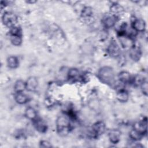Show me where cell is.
Segmentation results:
<instances>
[{
    "label": "cell",
    "instance_id": "15",
    "mask_svg": "<svg viewBox=\"0 0 148 148\" xmlns=\"http://www.w3.org/2000/svg\"><path fill=\"white\" fill-rule=\"evenodd\" d=\"M118 79L122 83H128L130 82L131 77L130 73L127 71H121L118 75Z\"/></svg>",
    "mask_w": 148,
    "mask_h": 148
},
{
    "label": "cell",
    "instance_id": "19",
    "mask_svg": "<svg viewBox=\"0 0 148 148\" xmlns=\"http://www.w3.org/2000/svg\"><path fill=\"white\" fill-rule=\"evenodd\" d=\"M25 116L31 120H35L37 117L36 110L32 107H28L25 110Z\"/></svg>",
    "mask_w": 148,
    "mask_h": 148
},
{
    "label": "cell",
    "instance_id": "25",
    "mask_svg": "<svg viewBox=\"0 0 148 148\" xmlns=\"http://www.w3.org/2000/svg\"><path fill=\"white\" fill-rule=\"evenodd\" d=\"M140 87H141V90L142 92L147 95V91H148V86H147V82L146 80H144L142 82V83L140 84Z\"/></svg>",
    "mask_w": 148,
    "mask_h": 148
},
{
    "label": "cell",
    "instance_id": "24",
    "mask_svg": "<svg viewBox=\"0 0 148 148\" xmlns=\"http://www.w3.org/2000/svg\"><path fill=\"white\" fill-rule=\"evenodd\" d=\"M110 10L112 13H113L116 14H118V13H120L121 12H122L123 10V8L120 5H119L118 3H114L111 6Z\"/></svg>",
    "mask_w": 148,
    "mask_h": 148
},
{
    "label": "cell",
    "instance_id": "17",
    "mask_svg": "<svg viewBox=\"0 0 148 148\" xmlns=\"http://www.w3.org/2000/svg\"><path fill=\"white\" fill-rule=\"evenodd\" d=\"M26 89L25 82L22 80H17L14 85V90L16 93L23 92Z\"/></svg>",
    "mask_w": 148,
    "mask_h": 148
},
{
    "label": "cell",
    "instance_id": "1",
    "mask_svg": "<svg viewBox=\"0 0 148 148\" xmlns=\"http://www.w3.org/2000/svg\"><path fill=\"white\" fill-rule=\"evenodd\" d=\"M99 79L103 83L112 84L114 82V73L112 68L105 66L102 67L98 72Z\"/></svg>",
    "mask_w": 148,
    "mask_h": 148
},
{
    "label": "cell",
    "instance_id": "8",
    "mask_svg": "<svg viewBox=\"0 0 148 148\" xmlns=\"http://www.w3.org/2000/svg\"><path fill=\"white\" fill-rule=\"evenodd\" d=\"M105 124L102 121H97L92 126V130L96 136L102 135L105 131Z\"/></svg>",
    "mask_w": 148,
    "mask_h": 148
},
{
    "label": "cell",
    "instance_id": "20",
    "mask_svg": "<svg viewBox=\"0 0 148 148\" xmlns=\"http://www.w3.org/2000/svg\"><path fill=\"white\" fill-rule=\"evenodd\" d=\"M143 136V134L141 132L135 130V129H132L130 132V138L134 140H136V141H138V140H140L142 137Z\"/></svg>",
    "mask_w": 148,
    "mask_h": 148
},
{
    "label": "cell",
    "instance_id": "18",
    "mask_svg": "<svg viewBox=\"0 0 148 148\" xmlns=\"http://www.w3.org/2000/svg\"><path fill=\"white\" fill-rule=\"evenodd\" d=\"M8 66L12 69H15L18 66L19 61L17 57L12 56L8 58L7 59Z\"/></svg>",
    "mask_w": 148,
    "mask_h": 148
},
{
    "label": "cell",
    "instance_id": "6",
    "mask_svg": "<svg viewBox=\"0 0 148 148\" xmlns=\"http://www.w3.org/2000/svg\"><path fill=\"white\" fill-rule=\"evenodd\" d=\"M132 27L136 32H143L146 28V23L142 18H135L132 23Z\"/></svg>",
    "mask_w": 148,
    "mask_h": 148
},
{
    "label": "cell",
    "instance_id": "26",
    "mask_svg": "<svg viewBox=\"0 0 148 148\" xmlns=\"http://www.w3.org/2000/svg\"><path fill=\"white\" fill-rule=\"evenodd\" d=\"M40 146L42 147H51V145L47 140H43L40 142Z\"/></svg>",
    "mask_w": 148,
    "mask_h": 148
},
{
    "label": "cell",
    "instance_id": "13",
    "mask_svg": "<svg viewBox=\"0 0 148 148\" xmlns=\"http://www.w3.org/2000/svg\"><path fill=\"white\" fill-rule=\"evenodd\" d=\"M14 99L16 102L20 105L26 103L29 100L28 97L25 94L23 93V92L16 93L14 97Z\"/></svg>",
    "mask_w": 148,
    "mask_h": 148
},
{
    "label": "cell",
    "instance_id": "23",
    "mask_svg": "<svg viewBox=\"0 0 148 148\" xmlns=\"http://www.w3.org/2000/svg\"><path fill=\"white\" fill-rule=\"evenodd\" d=\"M92 14V10L90 7H85L82 11L81 16L83 18H87L91 16Z\"/></svg>",
    "mask_w": 148,
    "mask_h": 148
},
{
    "label": "cell",
    "instance_id": "21",
    "mask_svg": "<svg viewBox=\"0 0 148 148\" xmlns=\"http://www.w3.org/2000/svg\"><path fill=\"white\" fill-rule=\"evenodd\" d=\"M10 41L13 45L20 46L22 43L21 35H10Z\"/></svg>",
    "mask_w": 148,
    "mask_h": 148
},
{
    "label": "cell",
    "instance_id": "11",
    "mask_svg": "<svg viewBox=\"0 0 148 148\" xmlns=\"http://www.w3.org/2000/svg\"><path fill=\"white\" fill-rule=\"evenodd\" d=\"M34 121V126L37 131L40 132H45L47 130L46 124L41 119H35Z\"/></svg>",
    "mask_w": 148,
    "mask_h": 148
},
{
    "label": "cell",
    "instance_id": "12",
    "mask_svg": "<svg viewBox=\"0 0 148 148\" xmlns=\"http://www.w3.org/2000/svg\"><path fill=\"white\" fill-rule=\"evenodd\" d=\"M117 99L122 103L126 102L129 99V94L125 90H120L116 94Z\"/></svg>",
    "mask_w": 148,
    "mask_h": 148
},
{
    "label": "cell",
    "instance_id": "22",
    "mask_svg": "<svg viewBox=\"0 0 148 148\" xmlns=\"http://www.w3.org/2000/svg\"><path fill=\"white\" fill-rule=\"evenodd\" d=\"M68 76L69 79L76 80L78 77H79V72L76 68H71L68 72Z\"/></svg>",
    "mask_w": 148,
    "mask_h": 148
},
{
    "label": "cell",
    "instance_id": "16",
    "mask_svg": "<svg viewBox=\"0 0 148 148\" xmlns=\"http://www.w3.org/2000/svg\"><path fill=\"white\" fill-rule=\"evenodd\" d=\"M120 43L123 47H131L134 45V43L131 39L128 36H125V35H120Z\"/></svg>",
    "mask_w": 148,
    "mask_h": 148
},
{
    "label": "cell",
    "instance_id": "2",
    "mask_svg": "<svg viewBox=\"0 0 148 148\" xmlns=\"http://www.w3.org/2000/svg\"><path fill=\"white\" fill-rule=\"evenodd\" d=\"M70 121L68 117L66 115L58 116L56 120V128L57 132L61 135L67 134L70 130Z\"/></svg>",
    "mask_w": 148,
    "mask_h": 148
},
{
    "label": "cell",
    "instance_id": "5",
    "mask_svg": "<svg viewBox=\"0 0 148 148\" xmlns=\"http://www.w3.org/2000/svg\"><path fill=\"white\" fill-rule=\"evenodd\" d=\"M142 52L140 48L134 45L130 48L129 56L130 58L134 61H138L140 60Z\"/></svg>",
    "mask_w": 148,
    "mask_h": 148
},
{
    "label": "cell",
    "instance_id": "10",
    "mask_svg": "<svg viewBox=\"0 0 148 148\" xmlns=\"http://www.w3.org/2000/svg\"><path fill=\"white\" fill-rule=\"evenodd\" d=\"M117 21V18L115 15H108L105 17L103 19V24L106 28H110L113 27Z\"/></svg>",
    "mask_w": 148,
    "mask_h": 148
},
{
    "label": "cell",
    "instance_id": "7",
    "mask_svg": "<svg viewBox=\"0 0 148 148\" xmlns=\"http://www.w3.org/2000/svg\"><path fill=\"white\" fill-rule=\"evenodd\" d=\"M26 89L29 91H35L38 86V81L36 77L30 76L25 82Z\"/></svg>",
    "mask_w": 148,
    "mask_h": 148
},
{
    "label": "cell",
    "instance_id": "3",
    "mask_svg": "<svg viewBox=\"0 0 148 148\" xmlns=\"http://www.w3.org/2000/svg\"><path fill=\"white\" fill-rule=\"evenodd\" d=\"M2 23L6 27L12 28L17 22V16L12 12H5L2 17Z\"/></svg>",
    "mask_w": 148,
    "mask_h": 148
},
{
    "label": "cell",
    "instance_id": "9",
    "mask_svg": "<svg viewBox=\"0 0 148 148\" xmlns=\"http://www.w3.org/2000/svg\"><path fill=\"white\" fill-rule=\"evenodd\" d=\"M121 132L119 130L116 129L111 130L108 133V138L110 142L113 144L119 143L120 140Z\"/></svg>",
    "mask_w": 148,
    "mask_h": 148
},
{
    "label": "cell",
    "instance_id": "4",
    "mask_svg": "<svg viewBox=\"0 0 148 148\" xmlns=\"http://www.w3.org/2000/svg\"><path fill=\"white\" fill-rule=\"evenodd\" d=\"M108 53L112 57L117 58L120 56V48L115 40H112L108 47Z\"/></svg>",
    "mask_w": 148,
    "mask_h": 148
},
{
    "label": "cell",
    "instance_id": "14",
    "mask_svg": "<svg viewBox=\"0 0 148 148\" xmlns=\"http://www.w3.org/2000/svg\"><path fill=\"white\" fill-rule=\"evenodd\" d=\"M134 128L141 132L143 134L147 131V120L146 119H143L142 121L136 123L134 126Z\"/></svg>",
    "mask_w": 148,
    "mask_h": 148
}]
</instances>
